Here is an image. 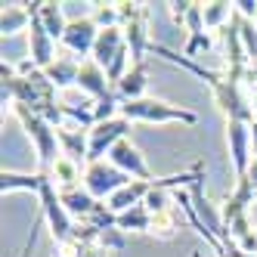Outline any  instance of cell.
Wrapping results in <instances>:
<instances>
[{"instance_id":"obj_1","label":"cell","mask_w":257,"mask_h":257,"mask_svg":"<svg viewBox=\"0 0 257 257\" xmlns=\"http://www.w3.org/2000/svg\"><path fill=\"white\" fill-rule=\"evenodd\" d=\"M0 90H4V105L19 102V105L31 108L34 115L47 118L53 127L65 124L62 105H59V90L53 87V81L31 59H22L16 65H10V62L0 65Z\"/></svg>"},{"instance_id":"obj_2","label":"cell","mask_w":257,"mask_h":257,"mask_svg":"<svg viewBox=\"0 0 257 257\" xmlns=\"http://www.w3.org/2000/svg\"><path fill=\"white\" fill-rule=\"evenodd\" d=\"M121 118L127 121H149V124H198V115L192 108L174 105L158 96H143V99H121Z\"/></svg>"},{"instance_id":"obj_3","label":"cell","mask_w":257,"mask_h":257,"mask_svg":"<svg viewBox=\"0 0 257 257\" xmlns=\"http://www.w3.org/2000/svg\"><path fill=\"white\" fill-rule=\"evenodd\" d=\"M10 108H13V115L19 118L22 131L28 134V140L34 143V152H38V161H41V174H50V168H53V164H56V158L62 155L59 140H56V127H53L47 118L34 115L31 108L19 105V102H13Z\"/></svg>"},{"instance_id":"obj_4","label":"cell","mask_w":257,"mask_h":257,"mask_svg":"<svg viewBox=\"0 0 257 257\" xmlns=\"http://www.w3.org/2000/svg\"><path fill=\"white\" fill-rule=\"evenodd\" d=\"M118 16H121V31H124V41L131 47V56L134 65L146 62V53L152 50V38H149V19H152V10L149 4H118Z\"/></svg>"},{"instance_id":"obj_5","label":"cell","mask_w":257,"mask_h":257,"mask_svg":"<svg viewBox=\"0 0 257 257\" xmlns=\"http://www.w3.org/2000/svg\"><path fill=\"white\" fill-rule=\"evenodd\" d=\"M127 183H134V177H127L124 171H118L108 158L87 164V171H84V189L96 201H108L118 189H124Z\"/></svg>"},{"instance_id":"obj_6","label":"cell","mask_w":257,"mask_h":257,"mask_svg":"<svg viewBox=\"0 0 257 257\" xmlns=\"http://www.w3.org/2000/svg\"><path fill=\"white\" fill-rule=\"evenodd\" d=\"M38 198H41V217L47 220V226H50L53 238H56V245L68 242L71 232H75V220H71V214L62 208L59 192H56V186H53L50 177H44V186H41Z\"/></svg>"},{"instance_id":"obj_7","label":"cell","mask_w":257,"mask_h":257,"mask_svg":"<svg viewBox=\"0 0 257 257\" xmlns=\"http://www.w3.org/2000/svg\"><path fill=\"white\" fill-rule=\"evenodd\" d=\"M131 127H134V121H127V118H112V121H99V124H93L90 127V134H87V140H90V155H87V164H93V161H105L108 158V152L115 149V143H121V140H127V134H131Z\"/></svg>"},{"instance_id":"obj_8","label":"cell","mask_w":257,"mask_h":257,"mask_svg":"<svg viewBox=\"0 0 257 257\" xmlns=\"http://www.w3.org/2000/svg\"><path fill=\"white\" fill-rule=\"evenodd\" d=\"M96 38H99V28L90 16H81V19H68V28L62 34L59 47L65 53H71L75 59H90L93 56V47H96Z\"/></svg>"},{"instance_id":"obj_9","label":"cell","mask_w":257,"mask_h":257,"mask_svg":"<svg viewBox=\"0 0 257 257\" xmlns=\"http://www.w3.org/2000/svg\"><path fill=\"white\" fill-rule=\"evenodd\" d=\"M226 146H229V161L235 180H242L248 174V164L254 158L251 149V124L245 121H226Z\"/></svg>"},{"instance_id":"obj_10","label":"cell","mask_w":257,"mask_h":257,"mask_svg":"<svg viewBox=\"0 0 257 257\" xmlns=\"http://www.w3.org/2000/svg\"><path fill=\"white\" fill-rule=\"evenodd\" d=\"M28 10H31V28H28V53H31V62L38 65L41 71H44L47 65H53V62H56V56H59V41H53L50 34H47L44 22L38 19V10H34V4H28Z\"/></svg>"},{"instance_id":"obj_11","label":"cell","mask_w":257,"mask_h":257,"mask_svg":"<svg viewBox=\"0 0 257 257\" xmlns=\"http://www.w3.org/2000/svg\"><path fill=\"white\" fill-rule=\"evenodd\" d=\"M108 161H112L118 171H124L127 177H134V180H146V183L158 180V177H152L149 164H146L143 152H140L137 146L131 143V137H127V140H121V143H115V149L108 152Z\"/></svg>"},{"instance_id":"obj_12","label":"cell","mask_w":257,"mask_h":257,"mask_svg":"<svg viewBox=\"0 0 257 257\" xmlns=\"http://www.w3.org/2000/svg\"><path fill=\"white\" fill-rule=\"evenodd\" d=\"M78 90H84V93L90 99H105L108 93H112V84H108V75H105V68L96 62V59H84L81 62V71H78Z\"/></svg>"},{"instance_id":"obj_13","label":"cell","mask_w":257,"mask_h":257,"mask_svg":"<svg viewBox=\"0 0 257 257\" xmlns=\"http://www.w3.org/2000/svg\"><path fill=\"white\" fill-rule=\"evenodd\" d=\"M87 134H90V131H81V127H68V124L56 127V140H59L62 155L71 158V161H78L84 171H87V155H90V140H87Z\"/></svg>"},{"instance_id":"obj_14","label":"cell","mask_w":257,"mask_h":257,"mask_svg":"<svg viewBox=\"0 0 257 257\" xmlns=\"http://www.w3.org/2000/svg\"><path fill=\"white\" fill-rule=\"evenodd\" d=\"M78 71H81V59H75L71 53H65L62 47H59V56H56V62L53 65H47L44 68V75L53 81V87L59 90H71V87H78Z\"/></svg>"},{"instance_id":"obj_15","label":"cell","mask_w":257,"mask_h":257,"mask_svg":"<svg viewBox=\"0 0 257 257\" xmlns=\"http://www.w3.org/2000/svg\"><path fill=\"white\" fill-rule=\"evenodd\" d=\"M34 10H38V19L44 22L47 34L53 41H62V34L68 28L65 19V4H56V0H34Z\"/></svg>"},{"instance_id":"obj_16","label":"cell","mask_w":257,"mask_h":257,"mask_svg":"<svg viewBox=\"0 0 257 257\" xmlns=\"http://www.w3.org/2000/svg\"><path fill=\"white\" fill-rule=\"evenodd\" d=\"M124 47H127V41H124L121 25H118V28H102L99 38H96V47H93V56H90V59H96L102 68H108Z\"/></svg>"},{"instance_id":"obj_17","label":"cell","mask_w":257,"mask_h":257,"mask_svg":"<svg viewBox=\"0 0 257 257\" xmlns=\"http://www.w3.org/2000/svg\"><path fill=\"white\" fill-rule=\"evenodd\" d=\"M59 192V201H62V208L71 214V220H87L90 214L96 211L99 201L90 195L84 186H71V189H56Z\"/></svg>"},{"instance_id":"obj_18","label":"cell","mask_w":257,"mask_h":257,"mask_svg":"<svg viewBox=\"0 0 257 257\" xmlns=\"http://www.w3.org/2000/svg\"><path fill=\"white\" fill-rule=\"evenodd\" d=\"M155 186V180L152 183H146V180H134V183H127L124 189H118L112 198L105 201L108 208H112L115 214H124V211H131V208H137V205H143L146 201V195H149V189Z\"/></svg>"},{"instance_id":"obj_19","label":"cell","mask_w":257,"mask_h":257,"mask_svg":"<svg viewBox=\"0 0 257 257\" xmlns=\"http://www.w3.org/2000/svg\"><path fill=\"white\" fill-rule=\"evenodd\" d=\"M47 177L53 180V186H56V189L84 186V168H81L78 161L65 158V155H59V158H56V164L50 168V174H47Z\"/></svg>"},{"instance_id":"obj_20","label":"cell","mask_w":257,"mask_h":257,"mask_svg":"<svg viewBox=\"0 0 257 257\" xmlns=\"http://www.w3.org/2000/svg\"><path fill=\"white\" fill-rule=\"evenodd\" d=\"M146 87H149V62H140V65H134L131 71H127L124 81L115 90H118L121 99H143V96H149Z\"/></svg>"},{"instance_id":"obj_21","label":"cell","mask_w":257,"mask_h":257,"mask_svg":"<svg viewBox=\"0 0 257 257\" xmlns=\"http://www.w3.org/2000/svg\"><path fill=\"white\" fill-rule=\"evenodd\" d=\"M25 28H31L28 4H4V13H0V34H4V38H13V34H19Z\"/></svg>"},{"instance_id":"obj_22","label":"cell","mask_w":257,"mask_h":257,"mask_svg":"<svg viewBox=\"0 0 257 257\" xmlns=\"http://www.w3.org/2000/svg\"><path fill=\"white\" fill-rule=\"evenodd\" d=\"M44 177L47 174H16V171H7L0 174V192L10 195V192H34L38 195L41 186H44Z\"/></svg>"},{"instance_id":"obj_23","label":"cell","mask_w":257,"mask_h":257,"mask_svg":"<svg viewBox=\"0 0 257 257\" xmlns=\"http://www.w3.org/2000/svg\"><path fill=\"white\" fill-rule=\"evenodd\" d=\"M183 229V220H180V211L177 205H171L168 211H158L152 214V226H149V235L161 238V242H171V238Z\"/></svg>"},{"instance_id":"obj_24","label":"cell","mask_w":257,"mask_h":257,"mask_svg":"<svg viewBox=\"0 0 257 257\" xmlns=\"http://www.w3.org/2000/svg\"><path fill=\"white\" fill-rule=\"evenodd\" d=\"M232 4H226V0H211V4H201V19H205V28L214 34L220 28H226L232 22Z\"/></svg>"},{"instance_id":"obj_25","label":"cell","mask_w":257,"mask_h":257,"mask_svg":"<svg viewBox=\"0 0 257 257\" xmlns=\"http://www.w3.org/2000/svg\"><path fill=\"white\" fill-rule=\"evenodd\" d=\"M149 226H152V214L146 205H137L131 211L118 214V229L124 232H149Z\"/></svg>"},{"instance_id":"obj_26","label":"cell","mask_w":257,"mask_h":257,"mask_svg":"<svg viewBox=\"0 0 257 257\" xmlns=\"http://www.w3.org/2000/svg\"><path fill=\"white\" fill-rule=\"evenodd\" d=\"M214 50V34L211 31H198V34H189L186 44H183V56H189V59H198V56H205V53Z\"/></svg>"},{"instance_id":"obj_27","label":"cell","mask_w":257,"mask_h":257,"mask_svg":"<svg viewBox=\"0 0 257 257\" xmlns=\"http://www.w3.org/2000/svg\"><path fill=\"white\" fill-rule=\"evenodd\" d=\"M90 19L96 22V28H118L121 25V16H118V4H93V13Z\"/></svg>"},{"instance_id":"obj_28","label":"cell","mask_w":257,"mask_h":257,"mask_svg":"<svg viewBox=\"0 0 257 257\" xmlns=\"http://www.w3.org/2000/svg\"><path fill=\"white\" fill-rule=\"evenodd\" d=\"M183 28H186V34L208 31V28H205V19H201V4H198V0H192V7H189V13H186V22H183Z\"/></svg>"},{"instance_id":"obj_29","label":"cell","mask_w":257,"mask_h":257,"mask_svg":"<svg viewBox=\"0 0 257 257\" xmlns=\"http://www.w3.org/2000/svg\"><path fill=\"white\" fill-rule=\"evenodd\" d=\"M164 7H168V13H171L174 25H183V22H186L189 7H192V0H171V4H164Z\"/></svg>"},{"instance_id":"obj_30","label":"cell","mask_w":257,"mask_h":257,"mask_svg":"<svg viewBox=\"0 0 257 257\" xmlns=\"http://www.w3.org/2000/svg\"><path fill=\"white\" fill-rule=\"evenodd\" d=\"M75 242H78V238H75ZM78 257H108V251L93 245V242H78Z\"/></svg>"},{"instance_id":"obj_31","label":"cell","mask_w":257,"mask_h":257,"mask_svg":"<svg viewBox=\"0 0 257 257\" xmlns=\"http://www.w3.org/2000/svg\"><path fill=\"white\" fill-rule=\"evenodd\" d=\"M232 7L245 19H257V0H232Z\"/></svg>"},{"instance_id":"obj_32","label":"cell","mask_w":257,"mask_h":257,"mask_svg":"<svg viewBox=\"0 0 257 257\" xmlns=\"http://www.w3.org/2000/svg\"><path fill=\"white\" fill-rule=\"evenodd\" d=\"M235 183H238V180H235ZM242 183H248V186L254 189V195H257V155L251 158V164H248V174L242 177Z\"/></svg>"},{"instance_id":"obj_33","label":"cell","mask_w":257,"mask_h":257,"mask_svg":"<svg viewBox=\"0 0 257 257\" xmlns=\"http://www.w3.org/2000/svg\"><path fill=\"white\" fill-rule=\"evenodd\" d=\"M251 149H254V155H257V118L251 121Z\"/></svg>"},{"instance_id":"obj_34","label":"cell","mask_w":257,"mask_h":257,"mask_svg":"<svg viewBox=\"0 0 257 257\" xmlns=\"http://www.w3.org/2000/svg\"><path fill=\"white\" fill-rule=\"evenodd\" d=\"M251 108H254V118H257V93L251 96Z\"/></svg>"},{"instance_id":"obj_35","label":"cell","mask_w":257,"mask_h":257,"mask_svg":"<svg viewBox=\"0 0 257 257\" xmlns=\"http://www.w3.org/2000/svg\"><path fill=\"white\" fill-rule=\"evenodd\" d=\"M232 257H257V254H232Z\"/></svg>"},{"instance_id":"obj_36","label":"cell","mask_w":257,"mask_h":257,"mask_svg":"<svg viewBox=\"0 0 257 257\" xmlns=\"http://www.w3.org/2000/svg\"><path fill=\"white\" fill-rule=\"evenodd\" d=\"M254 25H257V19H254Z\"/></svg>"}]
</instances>
